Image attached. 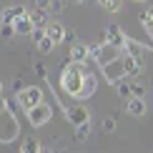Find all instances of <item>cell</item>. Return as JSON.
<instances>
[{
    "label": "cell",
    "mask_w": 153,
    "mask_h": 153,
    "mask_svg": "<svg viewBox=\"0 0 153 153\" xmlns=\"http://www.w3.org/2000/svg\"><path fill=\"white\" fill-rule=\"evenodd\" d=\"M83 83H85V71L80 68V63H71L63 68L60 73V88L73 98H80L83 93Z\"/></svg>",
    "instance_id": "obj_1"
},
{
    "label": "cell",
    "mask_w": 153,
    "mask_h": 153,
    "mask_svg": "<svg viewBox=\"0 0 153 153\" xmlns=\"http://www.w3.org/2000/svg\"><path fill=\"white\" fill-rule=\"evenodd\" d=\"M18 103H20V108L25 113H30L33 108H38L43 103V91L38 85H28V88H23L20 93H18Z\"/></svg>",
    "instance_id": "obj_2"
},
{
    "label": "cell",
    "mask_w": 153,
    "mask_h": 153,
    "mask_svg": "<svg viewBox=\"0 0 153 153\" xmlns=\"http://www.w3.org/2000/svg\"><path fill=\"white\" fill-rule=\"evenodd\" d=\"M91 55L95 60H98V65L100 68H105L108 63H113V60H118V48H113L111 43H100V45H93L91 48Z\"/></svg>",
    "instance_id": "obj_3"
},
{
    "label": "cell",
    "mask_w": 153,
    "mask_h": 153,
    "mask_svg": "<svg viewBox=\"0 0 153 153\" xmlns=\"http://www.w3.org/2000/svg\"><path fill=\"white\" fill-rule=\"evenodd\" d=\"M50 118H53V108L45 105V103H40L38 108H33V111L28 113V120H30V126H33V128H40V126H45Z\"/></svg>",
    "instance_id": "obj_4"
},
{
    "label": "cell",
    "mask_w": 153,
    "mask_h": 153,
    "mask_svg": "<svg viewBox=\"0 0 153 153\" xmlns=\"http://www.w3.org/2000/svg\"><path fill=\"white\" fill-rule=\"evenodd\" d=\"M105 43H111V45L113 48H126V43H128V38H126V33H123V30H120V25H116V23H113V25H108V28H105Z\"/></svg>",
    "instance_id": "obj_5"
},
{
    "label": "cell",
    "mask_w": 153,
    "mask_h": 153,
    "mask_svg": "<svg viewBox=\"0 0 153 153\" xmlns=\"http://www.w3.org/2000/svg\"><path fill=\"white\" fill-rule=\"evenodd\" d=\"M105 71V78H108V83H113V85H116V83H120L126 78V71H123V60H113V63H108V65L103 68Z\"/></svg>",
    "instance_id": "obj_6"
},
{
    "label": "cell",
    "mask_w": 153,
    "mask_h": 153,
    "mask_svg": "<svg viewBox=\"0 0 153 153\" xmlns=\"http://www.w3.org/2000/svg\"><path fill=\"white\" fill-rule=\"evenodd\" d=\"M25 15H28V10H25L23 5H13V8H5L0 13V20H3V25H13L15 20H20Z\"/></svg>",
    "instance_id": "obj_7"
},
{
    "label": "cell",
    "mask_w": 153,
    "mask_h": 153,
    "mask_svg": "<svg viewBox=\"0 0 153 153\" xmlns=\"http://www.w3.org/2000/svg\"><path fill=\"white\" fill-rule=\"evenodd\" d=\"M65 116H68V120H71L75 128H78V126H83V123H91V113H88L83 105H78V108H68Z\"/></svg>",
    "instance_id": "obj_8"
},
{
    "label": "cell",
    "mask_w": 153,
    "mask_h": 153,
    "mask_svg": "<svg viewBox=\"0 0 153 153\" xmlns=\"http://www.w3.org/2000/svg\"><path fill=\"white\" fill-rule=\"evenodd\" d=\"M45 35H48L50 40L55 43V45H58V43H65V28H63L60 23H48Z\"/></svg>",
    "instance_id": "obj_9"
},
{
    "label": "cell",
    "mask_w": 153,
    "mask_h": 153,
    "mask_svg": "<svg viewBox=\"0 0 153 153\" xmlns=\"http://www.w3.org/2000/svg\"><path fill=\"white\" fill-rule=\"evenodd\" d=\"M88 55H91V48H88V45L73 43V48H71V63H85Z\"/></svg>",
    "instance_id": "obj_10"
},
{
    "label": "cell",
    "mask_w": 153,
    "mask_h": 153,
    "mask_svg": "<svg viewBox=\"0 0 153 153\" xmlns=\"http://www.w3.org/2000/svg\"><path fill=\"white\" fill-rule=\"evenodd\" d=\"M13 28H15V35H33L35 33V25H33V20H30V15L15 20V23H13Z\"/></svg>",
    "instance_id": "obj_11"
},
{
    "label": "cell",
    "mask_w": 153,
    "mask_h": 153,
    "mask_svg": "<svg viewBox=\"0 0 153 153\" xmlns=\"http://www.w3.org/2000/svg\"><path fill=\"white\" fill-rule=\"evenodd\" d=\"M123 71H126V78H133V75L141 73V60L133 58V55H123Z\"/></svg>",
    "instance_id": "obj_12"
},
{
    "label": "cell",
    "mask_w": 153,
    "mask_h": 153,
    "mask_svg": "<svg viewBox=\"0 0 153 153\" xmlns=\"http://www.w3.org/2000/svg\"><path fill=\"white\" fill-rule=\"evenodd\" d=\"M126 108H128V113H131V116H136V118L146 116V111H148L143 98H128V105H126Z\"/></svg>",
    "instance_id": "obj_13"
},
{
    "label": "cell",
    "mask_w": 153,
    "mask_h": 153,
    "mask_svg": "<svg viewBox=\"0 0 153 153\" xmlns=\"http://www.w3.org/2000/svg\"><path fill=\"white\" fill-rule=\"evenodd\" d=\"M123 50H128V55H133V58H138V60H141V58H143V53H146L148 48H146V45H141V43H136V40H131V38H128V43H126V48H123Z\"/></svg>",
    "instance_id": "obj_14"
},
{
    "label": "cell",
    "mask_w": 153,
    "mask_h": 153,
    "mask_svg": "<svg viewBox=\"0 0 153 153\" xmlns=\"http://www.w3.org/2000/svg\"><path fill=\"white\" fill-rule=\"evenodd\" d=\"M95 85H98V83H95V75H93V73H85V83H83L80 100H83V98H88V95H93V93H95Z\"/></svg>",
    "instance_id": "obj_15"
},
{
    "label": "cell",
    "mask_w": 153,
    "mask_h": 153,
    "mask_svg": "<svg viewBox=\"0 0 153 153\" xmlns=\"http://www.w3.org/2000/svg\"><path fill=\"white\" fill-rule=\"evenodd\" d=\"M30 20H33V25L35 28H48V20H45V10H33L30 13Z\"/></svg>",
    "instance_id": "obj_16"
},
{
    "label": "cell",
    "mask_w": 153,
    "mask_h": 153,
    "mask_svg": "<svg viewBox=\"0 0 153 153\" xmlns=\"http://www.w3.org/2000/svg\"><path fill=\"white\" fill-rule=\"evenodd\" d=\"M20 153H40V143L35 138H25L23 146H20Z\"/></svg>",
    "instance_id": "obj_17"
},
{
    "label": "cell",
    "mask_w": 153,
    "mask_h": 153,
    "mask_svg": "<svg viewBox=\"0 0 153 153\" xmlns=\"http://www.w3.org/2000/svg\"><path fill=\"white\" fill-rule=\"evenodd\" d=\"M98 3H100V8H103V10L116 13V10H120V3H123V0H98Z\"/></svg>",
    "instance_id": "obj_18"
},
{
    "label": "cell",
    "mask_w": 153,
    "mask_h": 153,
    "mask_svg": "<svg viewBox=\"0 0 153 153\" xmlns=\"http://www.w3.org/2000/svg\"><path fill=\"white\" fill-rule=\"evenodd\" d=\"M55 48V43L50 40V38L45 35V38H40V40H38V50H40V53H50V50Z\"/></svg>",
    "instance_id": "obj_19"
},
{
    "label": "cell",
    "mask_w": 153,
    "mask_h": 153,
    "mask_svg": "<svg viewBox=\"0 0 153 153\" xmlns=\"http://www.w3.org/2000/svg\"><path fill=\"white\" fill-rule=\"evenodd\" d=\"M143 95H146L143 83H131V98H143Z\"/></svg>",
    "instance_id": "obj_20"
},
{
    "label": "cell",
    "mask_w": 153,
    "mask_h": 153,
    "mask_svg": "<svg viewBox=\"0 0 153 153\" xmlns=\"http://www.w3.org/2000/svg\"><path fill=\"white\" fill-rule=\"evenodd\" d=\"M88 133H91V123H83V126H78V131H75V138H78V141H85Z\"/></svg>",
    "instance_id": "obj_21"
},
{
    "label": "cell",
    "mask_w": 153,
    "mask_h": 153,
    "mask_svg": "<svg viewBox=\"0 0 153 153\" xmlns=\"http://www.w3.org/2000/svg\"><path fill=\"white\" fill-rule=\"evenodd\" d=\"M116 88H118V93L123 95V98H131V83H126V78L120 83H116Z\"/></svg>",
    "instance_id": "obj_22"
},
{
    "label": "cell",
    "mask_w": 153,
    "mask_h": 153,
    "mask_svg": "<svg viewBox=\"0 0 153 153\" xmlns=\"http://www.w3.org/2000/svg\"><path fill=\"white\" fill-rule=\"evenodd\" d=\"M35 8L38 10H53V0H35Z\"/></svg>",
    "instance_id": "obj_23"
},
{
    "label": "cell",
    "mask_w": 153,
    "mask_h": 153,
    "mask_svg": "<svg viewBox=\"0 0 153 153\" xmlns=\"http://www.w3.org/2000/svg\"><path fill=\"white\" fill-rule=\"evenodd\" d=\"M141 25H143V30H146V33L153 38V20H148V18H143V15H141Z\"/></svg>",
    "instance_id": "obj_24"
},
{
    "label": "cell",
    "mask_w": 153,
    "mask_h": 153,
    "mask_svg": "<svg viewBox=\"0 0 153 153\" xmlns=\"http://www.w3.org/2000/svg\"><path fill=\"white\" fill-rule=\"evenodd\" d=\"M0 35L3 38H13L15 35V28H13V25H3V28H0Z\"/></svg>",
    "instance_id": "obj_25"
},
{
    "label": "cell",
    "mask_w": 153,
    "mask_h": 153,
    "mask_svg": "<svg viewBox=\"0 0 153 153\" xmlns=\"http://www.w3.org/2000/svg\"><path fill=\"white\" fill-rule=\"evenodd\" d=\"M113 128H116V120H113V118H105V120H103V131H113Z\"/></svg>",
    "instance_id": "obj_26"
},
{
    "label": "cell",
    "mask_w": 153,
    "mask_h": 153,
    "mask_svg": "<svg viewBox=\"0 0 153 153\" xmlns=\"http://www.w3.org/2000/svg\"><path fill=\"white\" fill-rule=\"evenodd\" d=\"M65 43H75V30H65Z\"/></svg>",
    "instance_id": "obj_27"
},
{
    "label": "cell",
    "mask_w": 153,
    "mask_h": 153,
    "mask_svg": "<svg viewBox=\"0 0 153 153\" xmlns=\"http://www.w3.org/2000/svg\"><path fill=\"white\" fill-rule=\"evenodd\" d=\"M143 18H148V20H153V8H148V10H146V13H143Z\"/></svg>",
    "instance_id": "obj_28"
},
{
    "label": "cell",
    "mask_w": 153,
    "mask_h": 153,
    "mask_svg": "<svg viewBox=\"0 0 153 153\" xmlns=\"http://www.w3.org/2000/svg\"><path fill=\"white\" fill-rule=\"evenodd\" d=\"M68 3H73V5H80V3H83V0H68Z\"/></svg>",
    "instance_id": "obj_29"
},
{
    "label": "cell",
    "mask_w": 153,
    "mask_h": 153,
    "mask_svg": "<svg viewBox=\"0 0 153 153\" xmlns=\"http://www.w3.org/2000/svg\"><path fill=\"white\" fill-rule=\"evenodd\" d=\"M40 153H53V151H50V148H40Z\"/></svg>",
    "instance_id": "obj_30"
},
{
    "label": "cell",
    "mask_w": 153,
    "mask_h": 153,
    "mask_svg": "<svg viewBox=\"0 0 153 153\" xmlns=\"http://www.w3.org/2000/svg\"><path fill=\"white\" fill-rule=\"evenodd\" d=\"M0 111H5V103H3V100H0Z\"/></svg>",
    "instance_id": "obj_31"
},
{
    "label": "cell",
    "mask_w": 153,
    "mask_h": 153,
    "mask_svg": "<svg viewBox=\"0 0 153 153\" xmlns=\"http://www.w3.org/2000/svg\"><path fill=\"white\" fill-rule=\"evenodd\" d=\"M0 93H3V80H0Z\"/></svg>",
    "instance_id": "obj_32"
},
{
    "label": "cell",
    "mask_w": 153,
    "mask_h": 153,
    "mask_svg": "<svg viewBox=\"0 0 153 153\" xmlns=\"http://www.w3.org/2000/svg\"><path fill=\"white\" fill-rule=\"evenodd\" d=\"M133 3H143V0H133Z\"/></svg>",
    "instance_id": "obj_33"
}]
</instances>
